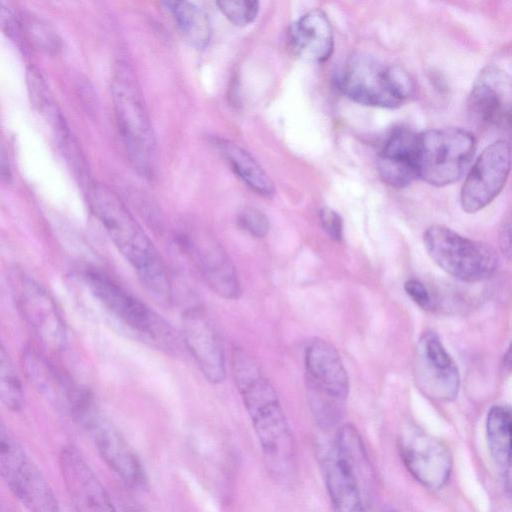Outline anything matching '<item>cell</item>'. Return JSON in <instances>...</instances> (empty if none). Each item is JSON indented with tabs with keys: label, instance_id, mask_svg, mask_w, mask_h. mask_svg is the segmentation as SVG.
<instances>
[{
	"label": "cell",
	"instance_id": "obj_1",
	"mask_svg": "<svg viewBox=\"0 0 512 512\" xmlns=\"http://www.w3.org/2000/svg\"><path fill=\"white\" fill-rule=\"evenodd\" d=\"M230 367L270 476L290 485L296 475L295 442L274 386L243 348L232 350Z\"/></svg>",
	"mask_w": 512,
	"mask_h": 512
},
{
	"label": "cell",
	"instance_id": "obj_2",
	"mask_svg": "<svg viewBox=\"0 0 512 512\" xmlns=\"http://www.w3.org/2000/svg\"><path fill=\"white\" fill-rule=\"evenodd\" d=\"M90 204L146 291L158 302L167 304L171 299V285L162 258L121 198L106 185L96 184L90 192Z\"/></svg>",
	"mask_w": 512,
	"mask_h": 512
},
{
	"label": "cell",
	"instance_id": "obj_3",
	"mask_svg": "<svg viewBox=\"0 0 512 512\" xmlns=\"http://www.w3.org/2000/svg\"><path fill=\"white\" fill-rule=\"evenodd\" d=\"M65 410L85 431L104 462L122 481L132 488L147 487V476L137 454L88 389L75 384Z\"/></svg>",
	"mask_w": 512,
	"mask_h": 512
},
{
	"label": "cell",
	"instance_id": "obj_4",
	"mask_svg": "<svg viewBox=\"0 0 512 512\" xmlns=\"http://www.w3.org/2000/svg\"><path fill=\"white\" fill-rule=\"evenodd\" d=\"M308 402L317 425L336 426L345 413L349 379L336 348L326 340H311L304 356Z\"/></svg>",
	"mask_w": 512,
	"mask_h": 512
},
{
	"label": "cell",
	"instance_id": "obj_5",
	"mask_svg": "<svg viewBox=\"0 0 512 512\" xmlns=\"http://www.w3.org/2000/svg\"><path fill=\"white\" fill-rule=\"evenodd\" d=\"M334 81L350 100L380 108L401 106L412 91L411 81L403 71L367 53L352 54Z\"/></svg>",
	"mask_w": 512,
	"mask_h": 512
},
{
	"label": "cell",
	"instance_id": "obj_6",
	"mask_svg": "<svg viewBox=\"0 0 512 512\" xmlns=\"http://www.w3.org/2000/svg\"><path fill=\"white\" fill-rule=\"evenodd\" d=\"M111 91L118 129L128 158L140 174L150 177L156 160L155 137L139 85L128 66H119Z\"/></svg>",
	"mask_w": 512,
	"mask_h": 512
},
{
	"label": "cell",
	"instance_id": "obj_7",
	"mask_svg": "<svg viewBox=\"0 0 512 512\" xmlns=\"http://www.w3.org/2000/svg\"><path fill=\"white\" fill-rule=\"evenodd\" d=\"M476 149L471 133L460 128L430 129L417 134V178L433 186L458 181L468 169Z\"/></svg>",
	"mask_w": 512,
	"mask_h": 512
},
{
	"label": "cell",
	"instance_id": "obj_8",
	"mask_svg": "<svg viewBox=\"0 0 512 512\" xmlns=\"http://www.w3.org/2000/svg\"><path fill=\"white\" fill-rule=\"evenodd\" d=\"M0 477L29 512H62L48 480L1 419Z\"/></svg>",
	"mask_w": 512,
	"mask_h": 512
},
{
	"label": "cell",
	"instance_id": "obj_9",
	"mask_svg": "<svg viewBox=\"0 0 512 512\" xmlns=\"http://www.w3.org/2000/svg\"><path fill=\"white\" fill-rule=\"evenodd\" d=\"M424 246L432 260L445 272L464 282L491 277L498 256L489 245L464 237L448 227L433 225L423 235Z\"/></svg>",
	"mask_w": 512,
	"mask_h": 512
},
{
	"label": "cell",
	"instance_id": "obj_10",
	"mask_svg": "<svg viewBox=\"0 0 512 512\" xmlns=\"http://www.w3.org/2000/svg\"><path fill=\"white\" fill-rule=\"evenodd\" d=\"M83 278L102 306L129 329L159 345L174 342V333L168 323L109 275L87 267Z\"/></svg>",
	"mask_w": 512,
	"mask_h": 512
},
{
	"label": "cell",
	"instance_id": "obj_11",
	"mask_svg": "<svg viewBox=\"0 0 512 512\" xmlns=\"http://www.w3.org/2000/svg\"><path fill=\"white\" fill-rule=\"evenodd\" d=\"M176 243L191 259L207 286L218 296L238 299L242 294L236 268L217 238L206 228L185 224L176 233Z\"/></svg>",
	"mask_w": 512,
	"mask_h": 512
},
{
	"label": "cell",
	"instance_id": "obj_12",
	"mask_svg": "<svg viewBox=\"0 0 512 512\" xmlns=\"http://www.w3.org/2000/svg\"><path fill=\"white\" fill-rule=\"evenodd\" d=\"M10 283L16 305L38 339L53 351L62 350L67 343V329L50 293L22 271H12Z\"/></svg>",
	"mask_w": 512,
	"mask_h": 512
},
{
	"label": "cell",
	"instance_id": "obj_13",
	"mask_svg": "<svg viewBox=\"0 0 512 512\" xmlns=\"http://www.w3.org/2000/svg\"><path fill=\"white\" fill-rule=\"evenodd\" d=\"M400 458L422 486L439 490L449 481L453 469V457L448 446L421 428L407 424L399 433Z\"/></svg>",
	"mask_w": 512,
	"mask_h": 512
},
{
	"label": "cell",
	"instance_id": "obj_14",
	"mask_svg": "<svg viewBox=\"0 0 512 512\" xmlns=\"http://www.w3.org/2000/svg\"><path fill=\"white\" fill-rule=\"evenodd\" d=\"M510 145L498 140L486 147L470 168L460 192L467 213H476L501 192L510 172Z\"/></svg>",
	"mask_w": 512,
	"mask_h": 512
},
{
	"label": "cell",
	"instance_id": "obj_15",
	"mask_svg": "<svg viewBox=\"0 0 512 512\" xmlns=\"http://www.w3.org/2000/svg\"><path fill=\"white\" fill-rule=\"evenodd\" d=\"M415 379L419 389L433 400L450 401L458 394L457 366L434 331H426L418 341Z\"/></svg>",
	"mask_w": 512,
	"mask_h": 512
},
{
	"label": "cell",
	"instance_id": "obj_16",
	"mask_svg": "<svg viewBox=\"0 0 512 512\" xmlns=\"http://www.w3.org/2000/svg\"><path fill=\"white\" fill-rule=\"evenodd\" d=\"M182 336L186 348L202 375L211 384L226 379V358L220 335L204 309L192 307L182 316Z\"/></svg>",
	"mask_w": 512,
	"mask_h": 512
},
{
	"label": "cell",
	"instance_id": "obj_17",
	"mask_svg": "<svg viewBox=\"0 0 512 512\" xmlns=\"http://www.w3.org/2000/svg\"><path fill=\"white\" fill-rule=\"evenodd\" d=\"M59 468L76 512H117L105 487L73 445L59 453Z\"/></svg>",
	"mask_w": 512,
	"mask_h": 512
},
{
	"label": "cell",
	"instance_id": "obj_18",
	"mask_svg": "<svg viewBox=\"0 0 512 512\" xmlns=\"http://www.w3.org/2000/svg\"><path fill=\"white\" fill-rule=\"evenodd\" d=\"M471 119L483 127H509L510 78L496 67H487L475 81L467 100Z\"/></svg>",
	"mask_w": 512,
	"mask_h": 512
},
{
	"label": "cell",
	"instance_id": "obj_19",
	"mask_svg": "<svg viewBox=\"0 0 512 512\" xmlns=\"http://www.w3.org/2000/svg\"><path fill=\"white\" fill-rule=\"evenodd\" d=\"M417 134L407 127L393 128L377 156V170L386 184L403 188L417 178Z\"/></svg>",
	"mask_w": 512,
	"mask_h": 512
},
{
	"label": "cell",
	"instance_id": "obj_20",
	"mask_svg": "<svg viewBox=\"0 0 512 512\" xmlns=\"http://www.w3.org/2000/svg\"><path fill=\"white\" fill-rule=\"evenodd\" d=\"M289 42L294 53L305 61L328 60L334 49V34L326 13L313 9L302 15L289 29Z\"/></svg>",
	"mask_w": 512,
	"mask_h": 512
},
{
	"label": "cell",
	"instance_id": "obj_21",
	"mask_svg": "<svg viewBox=\"0 0 512 512\" xmlns=\"http://www.w3.org/2000/svg\"><path fill=\"white\" fill-rule=\"evenodd\" d=\"M322 470L335 512H366L361 482L349 462L332 446L323 454Z\"/></svg>",
	"mask_w": 512,
	"mask_h": 512
},
{
	"label": "cell",
	"instance_id": "obj_22",
	"mask_svg": "<svg viewBox=\"0 0 512 512\" xmlns=\"http://www.w3.org/2000/svg\"><path fill=\"white\" fill-rule=\"evenodd\" d=\"M23 367L30 383L49 401L64 408L74 385L45 355L28 348L23 354Z\"/></svg>",
	"mask_w": 512,
	"mask_h": 512
},
{
	"label": "cell",
	"instance_id": "obj_23",
	"mask_svg": "<svg viewBox=\"0 0 512 512\" xmlns=\"http://www.w3.org/2000/svg\"><path fill=\"white\" fill-rule=\"evenodd\" d=\"M215 145L234 173L246 185L263 196L274 193L271 179L249 152L229 140L217 139Z\"/></svg>",
	"mask_w": 512,
	"mask_h": 512
},
{
	"label": "cell",
	"instance_id": "obj_24",
	"mask_svg": "<svg viewBox=\"0 0 512 512\" xmlns=\"http://www.w3.org/2000/svg\"><path fill=\"white\" fill-rule=\"evenodd\" d=\"M163 6L171 13L185 40L195 48H205L211 38L207 14L197 5L186 1H166Z\"/></svg>",
	"mask_w": 512,
	"mask_h": 512
},
{
	"label": "cell",
	"instance_id": "obj_25",
	"mask_svg": "<svg viewBox=\"0 0 512 512\" xmlns=\"http://www.w3.org/2000/svg\"><path fill=\"white\" fill-rule=\"evenodd\" d=\"M487 442L495 463L510 479L511 411L505 406H493L486 421Z\"/></svg>",
	"mask_w": 512,
	"mask_h": 512
},
{
	"label": "cell",
	"instance_id": "obj_26",
	"mask_svg": "<svg viewBox=\"0 0 512 512\" xmlns=\"http://www.w3.org/2000/svg\"><path fill=\"white\" fill-rule=\"evenodd\" d=\"M0 403L12 412L22 410L25 394L15 366L0 340Z\"/></svg>",
	"mask_w": 512,
	"mask_h": 512
},
{
	"label": "cell",
	"instance_id": "obj_27",
	"mask_svg": "<svg viewBox=\"0 0 512 512\" xmlns=\"http://www.w3.org/2000/svg\"><path fill=\"white\" fill-rule=\"evenodd\" d=\"M22 28L23 36L39 51L55 55L61 50V39L47 22L29 17L22 21Z\"/></svg>",
	"mask_w": 512,
	"mask_h": 512
},
{
	"label": "cell",
	"instance_id": "obj_28",
	"mask_svg": "<svg viewBox=\"0 0 512 512\" xmlns=\"http://www.w3.org/2000/svg\"><path fill=\"white\" fill-rule=\"evenodd\" d=\"M26 85L32 106L46 120H49V118H52L60 111L44 77L34 66H30L26 70Z\"/></svg>",
	"mask_w": 512,
	"mask_h": 512
},
{
	"label": "cell",
	"instance_id": "obj_29",
	"mask_svg": "<svg viewBox=\"0 0 512 512\" xmlns=\"http://www.w3.org/2000/svg\"><path fill=\"white\" fill-rule=\"evenodd\" d=\"M218 9L236 26L252 23L258 15L259 3L253 0L217 1Z\"/></svg>",
	"mask_w": 512,
	"mask_h": 512
},
{
	"label": "cell",
	"instance_id": "obj_30",
	"mask_svg": "<svg viewBox=\"0 0 512 512\" xmlns=\"http://www.w3.org/2000/svg\"><path fill=\"white\" fill-rule=\"evenodd\" d=\"M237 223L241 229L256 238L265 237L270 228L268 217L255 207L244 208L237 216Z\"/></svg>",
	"mask_w": 512,
	"mask_h": 512
},
{
	"label": "cell",
	"instance_id": "obj_31",
	"mask_svg": "<svg viewBox=\"0 0 512 512\" xmlns=\"http://www.w3.org/2000/svg\"><path fill=\"white\" fill-rule=\"evenodd\" d=\"M0 29L15 41L22 40V21L5 3L0 2Z\"/></svg>",
	"mask_w": 512,
	"mask_h": 512
},
{
	"label": "cell",
	"instance_id": "obj_32",
	"mask_svg": "<svg viewBox=\"0 0 512 512\" xmlns=\"http://www.w3.org/2000/svg\"><path fill=\"white\" fill-rule=\"evenodd\" d=\"M320 222L323 230L332 240H342L343 223L337 212L328 207L322 208L320 211Z\"/></svg>",
	"mask_w": 512,
	"mask_h": 512
},
{
	"label": "cell",
	"instance_id": "obj_33",
	"mask_svg": "<svg viewBox=\"0 0 512 512\" xmlns=\"http://www.w3.org/2000/svg\"><path fill=\"white\" fill-rule=\"evenodd\" d=\"M404 289L409 297L420 307L428 308L431 298L428 290L419 280L409 279L404 284Z\"/></svg>",
	"mask_w": 512,
	"mask_h": 512
},
{
	"label": "cell",
	"instance_id": "obj_34",
	"mask_svg": "<svg viewBox=\"0 0 512 512\" xmlns=\"http://www.w3.org/2000/svg\"><path fill=\"white\" fill-rule=\"evenodd\" d=\"M0 180L5 184H10L12 181V173L10 164L0 138Z\"/></svg>",
	"mask_w": 512,
	"mask_h": 512
},
{
	"label": "cell",
	"instance_id": "obj_35",
	"mask_svg": "<svg viewBox=\"0 0 512 512\" xmlns=\"http://www.w3.org/2000/svg\"><path fill=\"white\" fill-rule=\"evenodd\" d=\"M500 246L502 249V252L507 255V257H510L511 254V246H510V225L509 223L504 224L500 236Z\"/></svg>",
	"mask_w": 512,
	"mask_h": 512
},
{
	"label": "cell",
	"instance_id": "obj_36",
	"mask_svg": "<svg viewBox=\"0 0 512 512\" xmlns=\"http://www.w3.org/2000/svg\"><path fill=\"white\" fill-rule=\"evenodd\" d=\"M503 365H504V367L507 368L508 371L510 370V366H511V350H510V347L508 348L507 352L504 355Z\"/></svg>",
	"mask_w": 512,
	"mask_h": 512
},
{
	"label": "cell",
	"instance_id": "obj_37",
	"mask_svg": "<svg viewBox=\"0 0 512 512\" xmlns=\"http://www.w3.org/2000/svg\"><path fill=\"white\" fill-rule=\"evenodd\" d=\"M132 512H143V511H141V510H135V511H132Z\"/></svg>",
	"mask_w": 512,
	"mask_h": 512
}]
</instances>
